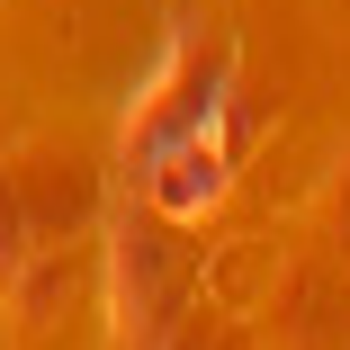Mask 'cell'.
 Returning <instances> with one entry per match:
<instances>
[{"instance_id": "obj_1", "label": "cell", "mask_w": 350, "mask_h": 350, "mask_svg": "<svg viewBox=\"0 0 350 350\" xmlns=\"http://www.w3.org/2000/svg\"><path fill=\"white\" fill-rule=\"evenodd\" d=\"M225 117H234V45L206 36V27L180 10L171 36H162V54H153V72L135 81V99H126V126H117V171H126V189L144 180L171 144L225 135Z\"/></svg>"}, {"instance_id": "obj_2", "label": "cell", "mask_w": 350, "mask_h": 350, "mask_svg": "<svg viewBox=\"0 0 350 350\" xmlns=\"http://www.w3.org/2000/svg\"><path fill=\"white\" fill-rule=\"evenodd\" d=\"M144 189L108 206V350H171V306H180V260Z\"/></svg>"}, {"instance_id": "obj_4", "label": "cell", "mask_w": 350, "mask_h": 350, "mask_svg": "<svg viewBox=\"0 0 350 350\" xmlns=\"http://www.w3.org/2000/svg\"><path fill=\"white\" fill-rule=\"evenodd\" d=\"M36 260V216H27V180L0 162V297H18V278Z\"/></svg>"}, {"instance_id": "obj_3", "label": "cell", "mask_w": 350, "mask_h": 350, "mask_svg": "<svg viewBox=\"0 0 350 350\" xmlns=\"http://www.w3.org/2000/svg\"><path fill=\"white\" fill-rule=\"evenodd\" d=\"M135 189H144V206H153V216L162 225H206V216H216V206H225V189H234V144H225V135H198V144H171L144 180H135Z\"/></svg>"}]
</instances>
